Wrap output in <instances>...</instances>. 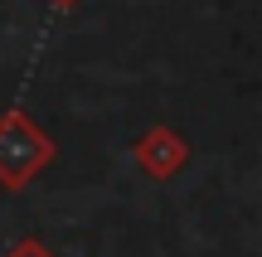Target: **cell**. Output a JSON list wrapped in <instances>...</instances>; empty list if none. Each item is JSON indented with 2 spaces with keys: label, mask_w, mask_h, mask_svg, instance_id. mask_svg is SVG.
Instances as JSON below:
<instances>
[{
  "label": "cell",
  "mask_w": 262,
  "mask_h": 257,
  "mask_svg": "<svg viewBox=\"0 0 262 257\" xmlns=\"http://www.w3.org/2000/svg\"><path fill=\"white\" fill-rule=\"evenodd\" d=\"M0 257H58V252L49 248V243H39V238H19L15 248H5Z\"/></svg>",
  "instance_id": "7a4b0ae2"
},
{
  "label": "cell",
  "mask_w": 262,
  "mask_h": 257,
  "mask_svg": "<svg viewBox=\"0 0 262 257\" xmlns=\"http://www.w3.org/2000/svg\"><path fill=\"white\" fill-rule=\"evenodd\" d=\"M54 160V136L19 107L0 112V190H25L44 165Z\"/></svg>",
  "instance_id": "6da1fadb"
},
{
  "label": "cell",
  "mask_w": 262,
  "mask_h": 257,
  "mask_svg": "<svg viewBox=\"0 0 262 257\" xmlns=\"http://www.w3.org/2000/svg\"><path fill=\"white\" fill-rule=\"evenodd\" d=\"M58 5H68V0H58Z\"/></svg>",
  "instance_id": "3957f363"
}]
</instances>
